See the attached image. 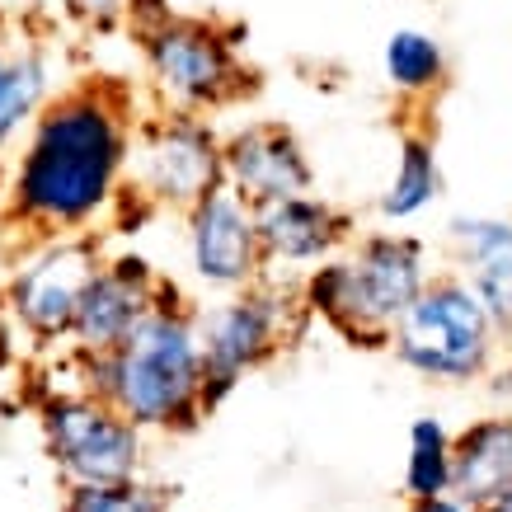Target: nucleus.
I'll use <instances>...</instances> for the list:
<instances>
[{
	"label": "nucleus",
	"instance_id": "7",
	"mask_svg": "<svg viewBox=\"0 0 512 512\" xmlns=\"http://www.w3.org/2000/svg\"><path fill=\"white\" fill-rule=\"evenodd\" d=\"M104 254L109 249L99 235H29L0 287V306L15 320L19 339H29L38 353H62Z\"/></svg>",
	"mask_w": 512,
	"mask_h": 512
},
{
	"label": "nucleus",
	"instance_id": "21",
	"mask_svg": "<svg viewBox=\"0 0 512 512\" xmlns=\"http://www.w3.org/2000/svg\"><path fill=\"white\" fill-rule=\"evenodd\" d=\"M62 15L85 33H113L127 24V0H62Z\"/></svg>",
	"mask_w": 512,
	"mask_h": 512
},
{
	"label": "nucleus",
	"instance_id": "25",
	"mask_svg": "<svg viewBox=\"0 0 512 512\" xmlns=\"http://www.w3.org/2000/svg\"><path fill=\"white\" fill-rule=\"evenodd\" d=\"M0 226H5V188H0Z\"/></svg>",
	"mask_w": 512,
	"mask_h": 512
},
{
	"label": "nucleus",
	"instance_id": "5",
	"mask_svg": "<svg viewBox=\"0 0 512 512\" xmlns=\"http://www.w3.org/2000/svg\"><path fill=\"white\" fill-rule=\"evenodd\" d=\"M386 348L419 381L470 386V381H484L494 372V362L503 357L508 343L498 334L494 315L475 296V287L451 268V273H437L419 292V301L400 315Z\"/></svg>",
	"mask_w": 512,
	"mask_h": 512
},
{
	"label": "nucleus",
	"instance_id": "3",
	"mask_svg": "<svg viewBox=\"0 0 512 512\" xmlns=\"http://www.w3.org/2000/svg\"><path fill=\"white\" fill-rule=\"evenodd\" d=\"M433 254L409 231H372L296 282L311 320L353 348H386L390 329L437 278Z\"/></svg>",
	"mask_w": 512,
	"mask_h": 512
},
{
	"label": "nucleus",
	"instance_id": "6",
	"mask_svg": "<svg viewBox=\"0 0 512 512\" xmlns=\"http://www.w3.org/2000/svg\"><path fill=\"white\" fill-rule=\"evenodd\" d=\"M311 325V311L296 292V282L259 278L245 292L217 296L198 311L202 362H207V414L231 395L245 376L264 372L273 357H282Z\"/></svg>",
	"mask_w": 512,
	"mask_h": 512
},
{
	"label": "nucleus",
	"instance_id": "15",
	"mask_svg": "<svg viewBox=\"0 0 512 512\" xmlns=\"http://www.w3.org/2000/svg\"><path fill=\"white\" fill-rule=\"evenodd\" d=\"M447 249L512 348V217H456L447 226Z\"/></svg>",
	"mask_w": 512,
	"mask_h": 512
},
{
	"label": "nucleus",
	"instance_id": "18",
	"mask_svg": "<svg viewBox=\"0 0 512 512\" xmlns=\"http://www.w3.org/2000/svg\"><path fill=\"white\" fill-rule=\"evenodd\" d=\"M381 71L395 99L404 104H428L447 85V47L428 29H395L381 47Z\"/></svg>",
	"mask_w": 512,
	"mask_h": 512
},
{
	"label": "nucleus",
	"instance_id": "22",
	"mask_svg": "<svg viewBox=\"0 0 512 512\" xmlns=\"http://www.w3.org/2000/svg\"><path fill=\"white\" fill-rule=\"evenodd\" d=\"M174 15V5L170 0H127V29L137 33H151V29H160L165 19Z\"/></svg>",
	"mask_w": 512,
	"mask_h": 512
},
{
	"label": "nucleus",
	"instance_id": "11",
	"mask_svg": "<svg viewBox=\"0 0 512 512\" xmlns=\"http://www.w3.org/2000/svg\"><path fill=\"white\" fill-rule=\"evenodd\" d=\"M170 292H174V282L165 278L146 254H137V249L104 254L99 273H94L85 296H80V311H76V325H71V343H66V348L80 357L109 353V348H118Z\"/></svg>",
	"mask_w": 512,
	"mask_h": 512
},
{
	"label": "nucleus",
	"instance_id": "10",
	"mask_svg": "<svg viewBox=\"0 0 512 512\" xmlns=\"http://www.w3.org/2000/svg\"><path fill=\"white\" fill-rule=\"evenodd\" d=\"M179 217H184V268L202 296H231L268 278L254 202L221 184Z\"/></svg>",
	"mask_w": 512,
	"mask_h": 512
},
{
	"label": "nucleus",
	"instance_id": "1",
	"mask_svg": "<svg viewBox=\"0 0 512 512\" xmlns=\"http://www.w3.org/2000/svg\"><path fill=\"white\" fill-rule=\"evenodd\" d=\"M137 94L113 80H76L52 94L5 160V226L29 235H104L127 202Z\"/></svg>",
	"mask_w": 512,
	"mask_h": 512
},
{
	"label": "nucleus",
	"instance_id": "8",
	"mask_svg": "<svg viewBox=\"0 0 512 512\" xmlns=\"http://www.w3.org/2000/svg\"><path fill=\"white\" fill-rule=\"evenodd\" d=\"M38 433L66 484L132 480L146 470V437L123 409L85 386H57L38 400Z\"/></svg>",
	"mask_w": 512,
	"mask_h": 512
},
{
	"label": "nucleus",
	"instance_id": "24",
	"mask_svg": "<svg viewBox=\"0 0 512 512\" xmlns=\"http://www.w3.org/2000/svg\"><path fill=\"white\" fill-rule=\"evenodd\" d=\"M480 512H512V489H508V494H498V498H489Z\"/></svg>",
	"mask_w": 512,
	"mask_h": 512
},
{
	"label": "nucleus",
	"instance_id": "20",
	"mask_svg": "<svg viewBox=\"0 0 512 512\" xmlns=\"http://www.w3.org/2000/svg\"><path fill=\"white\" fill-rule=\"evenodd\" d=\"M62 512H170V494L146 475L109 484H66Z\"/></svg>",
	"mask_w": 512,
	"mask_h": 512
},
{
	"label": "nucleus",
	"instance_id": "16",
	"mask_svg": "<svg viewBox=\"0 0 512 512\" xmlns=\"http://www.w3.org/2000/svg\"><path fill=\"white\" fill-rule=\"evenodd\" d=\"M512 489V409L503 414H484L470 419L456 433V475H451V494L484 508L489 498Z\"/></svg>",
	"mask_w": 512,
	"mask_h": 512
},
{
	"label": "nucleus",
	"instance_id": "13",
	"mask_svg": "<svg viewBox=\"0 0 512 512\" xmlns=\"http://www.w3.org/2000/svg\"><path fill=\"white\" fill-rule=\"evenodd\" d=\"M259 240H264L268 278L301 282L311 268L353 245L357 221L320 193H296V198L259 207Z\"/></svg>",
	"mask_w": 512,
	"mask_h": 512
},
{
	"label": "nucleus",
	"instance_id": "19",
	"mask_svg": "<svg viewBox=\"0 0 512 512\" xmlns=\"http://www.w3.org/2000/svg\"><path fill=\"white\" fill-rule=\"evenodd\" d=\"M451 475H456V433H447L442 419H414L409 423V442H404V494L433 498L451 494Z\"/></svg>",
	"mask_w": 512,
	"mask_h": 512
},
{
	"label": "nucleus",
	"instance_id": "2",
	"mask_svg": "<svg viewBox=\"0 0 512 512\" xmlns=\"http://www.w3.org/2000/svg\"><path fill=\"white\" fill-rule=\"evenodd\" d=\"M71 362L80 372V386L104 395L113 409H123L141 433L179 437L207 419V400H202L207 362H202L198 339V306H188L179 287L118 348L99 357L71 353Z\"/></svg>",
	"mask_w": 512,
	"mask_h": 512
},
{
	"label": "nucleus",
	"instance_id": "23",
	"mask_svg": "<svg viewBox=\"0 0 512 512\" xmlns=\"http://www.w3.org/2000/svg\"><path fill=\"white\" fill-rule=\"evenodd\" d=\"M409 512H480L475 503H466L461 494H433V498H414Z\"/></svg>",
	"mask_w": 512,
	"mask_h": 512
},
{
	"label": "nucleus",
	"instance_id": "12",
	"mask_svg": "<svg viewBox=\"0 0 512 512\" xmlns=\"http://www.w3.org/2000/svg\"><path fill=\"white\" fill-rule=\"evenodd\" d=\"M221 184L254 207L315 193V165L287 123L254 118L221 137Z\"/></svg>",
	"mask_w": 512,
	"mask_h": 512
},
{
	"label": "nucleus",
	"instance_id": "17",
	"mask_svg": "<svg viewBox=\"0 0 512 512\" xmlns=\"http://www.w3.org/2000/svg\"><path fill=\"white\" fill-rule=\"evenodd\" d=\"M442 160H437V146L428 132H404L400 146H395V174L390 184L381 188L376 198V212L390 226H409V221L428 217L437 202H442Z\"/></svg>",
	"mask_w": 512,
	"mask_h": 512
},
{
	"label": "nucleus",
	"instance_id": "14",
	"mask_svg": "<svg viewBox=\"0 0 512 512\" xmlns=\"http://www.w3.org/2000/svg\"><path fill=\"white\" fill-rule=\"evenodd\" d=\"M57 94V66L52 47L38 33L0 19V165L19 151L33 118Z\"/></svg>",
	"mask_w": 512,
	"mask_h": 512
},
{
	"label": "nucleus",
	"instance_id": "4",
	"mask_svg": "<svg viewBox=\"0 0 512 512\" xmlns=\"http://www.w3.org/2000/svg\"><path fill=\"white\" fill-rule=\"evenodd\" d=\"M137 52L151 109L212 118V113L245 104L259 90L254 71L240 57V33L217 19L170 15L160 29L141 33Z\"/></svg>",
	"mask_w": 512,
	"mask_h": 512
},
{
	"label": "nucleus",
	"instance_id": "9",
	"mask_svg": "<svg viewBox=\"0 0 512 512\" xmlns=\"http://www.w3.org/2000/svg\"><path fill=\"white\" fill-rule=\"evenodd\" d=\"M221 132L202 113L146 109L132 137L127 188L151 212H188L198 198L221 188Z\"/></svg>",
	"mask_w": 512,
	"mask_h": 512
}]
</instances>
